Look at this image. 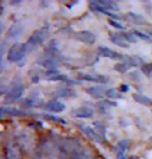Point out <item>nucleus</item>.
<instances>
[{
    "mask_svg": "<svg viewBox=\"0 0 152 159\" xmlns=\"http://www.w3.org/2000/svg\"><path fill=\"white\" fill-rule=\"evenodd\" d=\"M60 157L63 159H71L82 152L81 144L78 139H67L60 142L58 146Z\"/></svg>",
    "mask_w": 152,
    "mask_h": 159,
    "instance_id": "1",
    "label": "nucleus"
},
{
    "mask_svg": "<svg viewBox=\"0 0 152 159\" xmlns=\"http://www.w3.org/2000/svg\"><path fill=\"white\" fill-rule=\"evenodd\" d=\"M30 51L31 48L27 43H16L8 49L6 59L12 63H18L22 61Z\"/></svg>",
    "mask_w": 152,
    "mask_h": 159,
    "instance_id": "2",
    "label": "nucleus"
},
{
    "mask_svg": "<svg viewBox=\"0 0 152 159\" xmlns=\"http://www.w3.org/2000/svg\"><path fill=\"white\" fill-rule=\"evenodd\" d=\"M24 93V86L20 82H15L6 89V92L4 94V100L5 102L12 103L20 99L22 95Z\"/></svg>",
    "mask_w": 152,
    "mask_h": 159,
    "instance_id": "3",
    "label": "nucleus"
},
{
    "mask_svg": "<svg viewBox=\"0 0 152 159\" xmlns=\"http://www.w3.org/2000/svg\"><path fill=\"white\" fill-rule=\"evenodd\" d=\"M47 37H48V28L43 27L40 29L33 31V33L28 37L27 43L29 44L31 49H33V48L42 44L46 40Z\"/></svg>",
    "mask_w": 152,
    "mask_h": 159,
    "instance_id": "4",
    "label": "nucleus"
},
{
    "mask_svg": "<svg viewBox=\"0 0 152 159\" xmlns=\"http://www.w3.org/2000/svg\"><path fill=\"white\" fill-rule=\"evenodd\" d=\"M37 63L39 65H42L43 67L47 68L48 70H50V69H56V67L58 66V58L45 54V55L42 56L37 60Z\"/></svg>",
    "mask_w": 152,
    "mask_h": 159,
    "instance_id": "5",
    "label": "nucleus"
},
{
    "mask_svg": "<svg viewBox=\"0 0 152 159\" xmlns=\"http://www.w3.org/2000/svg\"><path fill=\"white\" fill-rule=\"evenodd\" d=\"M25 115H26V113L23 110L18 109V107H0V119L4 118V117H22Z\"/></svg>",
    "mask_w": 152,
    "mask_h": 159,
    "instance_id": "6",
    "label": "nucleus"
},
{
    "mask_svg": "<svg viewBox=\"0 0 152 159\" xmlns=\"http://www.w3.org/2000/svg\"><path fill=\"white\" fill-rule=\"evenodd\" d=\"M75 39L83 43L93 44L96 40V36L94 35L92 32H90V31L83 30V31H79V32L75 33Z\"/></svg>",
    "mask_w": 152,
    "mask_h": 159,
    "instance_id": "7",
    "label": "nucleus"
},
{
    "mask_svg": "<svg viewBox=\"0 0 152 159\" xmlns=\"http://www.w3.org/2000/svg\"><path fill=\"white\" fill-rule=\"evenodd\" d=\"M45 79L48 81L52 82H69V80L67 79L65 75L61 74L60 71H58L57 69H50L45 72Z\"/></svg>",
    "mask_w": 152,
    "mask_h": 159,
    "instance_id": "8",
    "label": "nucleus"
},
{
    "mask_svg": "<svg viewBox=\"0 0 152 159\" xmlns=\"http://www.w3.org/2000/svg\"><path fill=\"white\" fill-rule=\"evenodd\" d=\"M97 53H99V55L101 57L110 58L113 60H119V59L124 58V56L121 55L120 53L115 52V51H113V50H110L109 48H107V47H99V49H97Z\"/></svg>",
    "mask_w": 152,
    "mask_h": 159,
    "instance_id": "9",
    "label": "nucleus"
},
{
    "mask_svg": "<svg viewBox=\"0 0 152 159\" xmlns=\"http://www.w3.org/2000/svg\"><path fill=\"white\" fill-rule=\"evenodd\" d=\"M24 30V27L20 22H15L14 24L11 25V27L8 28V30L6 31V36L9 39H17L22 34Z\"/></svg>",
    "mask_w": 152,
    "mask_h": 159,
    "instance_id": "10",
    "label": "nucleus"
},
{
    "mask_svg": "<svg viewBox=\"0 0 152 159\" xmlns=\"http://www.w3.org/2000/svg\"><path fill=\"white\" fill-rule=\"evenodd\" d=\"M45 109L51 113L58 114V113H62L63 111L65 110V104L57 99H53V100L48 101V102L45 104Z\"/></svg>",
    "mask_w": 152,
    "mask_h": 159,
    "instance_id": "11",
    "label": "nucleus"
},
{
    "mask_svg": "<svg viewBox=\"0 0 152 159\" xmlns=\"http://www.w3.org/2000/svg\"><path fill=\"white\" fill-rule=\"evenodd\" d=\"M21 152L17 146L12 143H8L5 147V159H20Z\"/></svg>",
    "mask_w": 152,
    "mask_h": 159,
    "instance_id": "12",
    "label": "nucleus"
},
{
    "mask_svg": "<svg viewBox=\"0 0 152 159\" xmlns=\"http://www.w3.org/2000/svg\"><path fill=\"white\" fill-rule=\"evenodd\" d=\"M75 117L77 118H82V119H88V118H91L93 116V111L90 109V107H78L77 110H75L72 112Z\"/></svg>",
    "mask_w": 152,
    "mask_h": 159,
    "instance_id": "13",
    "label": "nucleus"
},
{
    "mask_svg": "<svg viewBox=\"0 0 152 159\" xmlns=\"http://www.w3.org/2000/svg\"><path fill=\"white\" fill-rule=\"evenodd\" d=\"M86 92L91 97L97 98V99H100V98L103 99L104 96L106 95V91H104L101 87H99V86H92V87L87 88Z\"/></svg>",
    "mask_w": 152,
    "mask_h": 159,
    "instance_id": "14",
    "label": "nucleus"
},
{
    "mask_svg": "<svg viewBox=\"0 0 152 159\" xmlns=\"http://www.w3.org/2000/svg\"><path fill=\"white\" fill-rule=\"evenodd\" d=\"M83 131H84L85 134H86L90 139H92L93 142L99 143V144H101V142H103V139H101V136L95 131V130H93L92 128H91V127H88V126L83 127Z\"/></svg>",
    "mask_w": 152,
    "mask_h": 159,
    "instance_id": "15",
    "label": "nucleus"
},
{
    "mask_svg": "<svg viewBox=\"0 0 152 159\" xmlns=\"http://www.w3.org/2000/svg\"><path fill=\"white\" fill-rule=\"evenodd\" d=\"M45 54L52 56V57H56L57 58V55L59 54V47H58V43H56V40L50 41L49 44L45 49Z\"/></svg>",
    "mask_w": 152,
    "mask_h": 159,
    "instance_id": "16",
    "label": "nucleus"
},
{
    "mask_svg": "<svg viewBox=\"0 0 152 159\" xmlns=\"http://www.w3.org/2000/svg\"><path fill=\"white\" fill-rule=\"evenodd\" d=\"M123 59L125 60L124 62L127 63L131 67H137V66L144 65V61L138 56H127V57H124Z\"/></svg>",
    "mask_w": 152,
    "mask_h": 159,
    "instance_id": "17",
    "label": "nucleus"
},
{
    "mask_svg": "<svg viewBox=\"0 0 152 159\" xmlns=\"http://www.w3.org/2000/svg\"><path fill=\"white\" fill-rule=\"evenodd\" d=\"M110 39L112 40V43L114 44H116V46L118 47H121V48H127L128 44L126 43V40L123 39V36L121 35H118V34H111L110 35Z\"/></svg>",
    "mask_w": 152,
    "mask_h": 159,
    "instance_id": "18",
    "label": "nucleus"
},
{
    "mask_svg": "<svg viewBox=\"0 0 152 159\" xmlns=\"http://www.w3.org/2000/svg\"><path fill=\"white\" fill-rule=\"evenodd\" d=\"M74 95V91L71 90L68 88H62V89H58L54 92V96L57 98H68Z\"/></svg>",
    "mask_w": 152,
    "mask_h": 159,
    "instance_id": "19",
    "label": "nucleus"
},
{
    "mask_svg": "<svg viewBox=\"0 0 152 159\" xmlns=\"http://www.w3.org/2000/svg\"><path fill=\"white\" fill-rule=\"evenodd\" d=\"M97 2H99L107 11H118L119 9V6L114 1H111V0H99V1H97Z\"/></svg>",
    "mask_w": 152,
    "mask_h": 159,
    "instance_id": "20",
    "label": "nucleus"
},
{
    "mask_svg": "<svg viewBox=\"0 0 152 159\" xmlns=\"http://www.w3.org/2000/svg\"><path fill=\"white\" fill-rule=\"evenodd\" d=\"M79 79L83 80V81H89V82H104V78L99 77V75H89V74H80L79 75Z\"/></svg>",
    "mask_w": 152,
    "mask_h": 159,
    "instance_id": "21",
    "label": "nucleus"
},
{
    "mask_svg": "<svg viewBox=\"0 0 152 159\" xmlns=\"http://www.w3.org/2000/svg\"><path fill=\"white\" fill-rule=\"evenodd\" d=\"M37 101H39V97L32 94V95H29L27 98H25V99L22 101V104H24L26 107H32L37 103Z\"/></svg>",
    "mask_w": 152,
    "mask_h": 159,
    "instance_id": "22",
    "label": "nucleus"
},
{
    "mask_svg": "<svg viewBox=\"0 0 152 159\" xmlns=\"http://www.w3.org/2000/svg\"><path fill=\"white\" fill-rule=\"evenodd\" d=\"M132 97H134V99L137 101V102L141 103V104H144V106H150L152 103L151 99H149L147 96H145V95H142V94H138L136 93L132 95Z\"/></svg>",
    "mask_w": 152,
    "mask_h": 159,
    "instance_id": "23",
    "label": "nucleus"
},
{
    "mask_svg": "<svg viewBox=\"0 0 152 159\" xmlns=\"http://www.w3.org/2000/svg\"><path fill=\"white\" fill-rule=\"evenodd\" d=\"M126 18H127V20L134 22L136 24H140V23H143L144 22V18L142 17V16L134 14V12H128V14L126 15Z\"/></svg>",
    "mask_w": 152,
    "mask_h": 159,
    "instance_id": "24",
    "label": "nucleus"
},
{
    "mask_svg": "<svg viewBox=\"0 0 152 159\" xmlns=\"http://www.w3.org/2000/svg\"><path fill=\"white\" fill-rule=\"evenodd\" d=\"M96 106L101 112H106L107 110L110 109L111 106H116V103L111 102V101H108V100H101V101H99V102H97Z\"/></svg>",
    "mask_w": 152,
    "mask_h": 159,
    "instance_id": "25",
    "label": "nucleus"
},
{
    "mask_svg": "<svg viewBox=\"0 0 152 159\" xmlns=\"http://www.w3.org/2000/svg\"><path fill=\"white\" fill-rule=\"evenodd\" d=\"M131 68V66H129L127 63L125 62H122V63H118V64L115 65V70L119 71V72H126L128 70V69Z\"/></svg>",
    "mask_w": 152,
    "mask_h": 159,
    "instance_id": "26",
    "label": "nucleus"
},
{
    "mask_svg": "<svg viewBox=\"0 0 152 159\" xmlns=\"http://www.w3.org/2000/svg\"><path fill=\"white\" fill-rule=\"evenodd\" d=\"M44 118L46 120H49V121H53V122H57V123H62V124H65V121L59 118V117H56V116H53V115H44Z\"/></svg>",
    "mask_w": 152,
    "mask_h": 159,
    "instance_id": "27",
    "label": "nucleus"
},
{
    "mask_svg": "<svg viewBox=\"0 0 152 159\" xmlns=\"http://www.w3.org/2000/svg\"><path fill=\"white\" fill-rule=\"evenodd\" d=\"M106 96L114 99V98L120 97V95H119V92L117 91V90H115V89H109V90L106 91Z\"/></svg>",
    "mask_w": 152,
    "mask_h": 159,
    "instance_id": "28",
    "label": "nucleus"
},
{
    "mask_svg": "<svg viewBox=\"0 0 152 159\" xmlns=\"http://www.w3.org/2000/svg\"><path fill=\"white\" fill-rule=\"evenodd\" d=\"M123 39H124L126 41H128V43H137V41H138V39L136 37V35L134 33H127V32H126V33L123 34Z\"/></svg>",
    "mask_w": 152,
    "mask_h": 159,
    "instance_id": "29",
    "label": "nucleus"
},
{
    "mask_svg": "<svg viewBox=\"0 0 152 159\" xmlns=\"http://www.w3.org/2000/svg\"><path fill=\"white\" fill-rule=\"evenodd\" d=\"M142 71L145 74L147 77L152 78V64H144L142 66Z\"/></svg>",
    "mask_w": 152,
    "mask_h": 159,
    "instance_id": "30",
    "label": "nucleus"
},
{
    "mask_svg": "<svg viewBox=\"0 0 152 159\" xmlns=\"http://www.w3.org/2000/svg\"><path fill=\"white\" fill-rule=\"evenodd\" d=\"M71 159H91V157H90V155L88 154V153H86V152H84V151H82L81 153H79L78 155H76V156H74Z\"/></svg>",
    "mask_w": 152,
    "mask_h": 159,
    "instance_id": "31",
    "label": "nucleus"
},
{
    "mask_svg": "<svg viewBox=\"0 0 152 159\" xmlns=\"http://www.w3.org/2000/svg\"><path fill=\"white\" fill-rule=\"evenodd\" d=\"M135 34L136 36H138V37H140V39H142L143 40H150V37L148 36V35H146V34H144V33H142V32H140V31H138V30H135L134 32H132Z\"/></svg>",
    "mask_w": 152,
    "mask_h": 159,
    "instance_id": "32",
    "label": "nucleus"
},
{
    "mask_svg": "<svg viewBox=\"0 0 152 159\" xmlns=\"http://www.w3.org/2000/svg\"><path fill=\"white\" fill-rule=\"evenodd\" d=\"M118 146H119V148H120V151L124 152L126 149H127V147H128V142L125 141V139H122V141L119 142Z\"/></svg>",
    "mask_w": 152,
    "mask_h": 159,
    "instance_id": "33",
    "label": "nucleus"
},
{
    "mask_svg": "<svg viewBox=\"0 0 152 159\" xmlns=\"http://www.w3.org/2000/svg\"><path fill=\"white\" fill-rule=\"evenodd\" d=\"M95 127L101 132V134H103V136L104 138V136H106V127H104V125H101L100 123H97V122H95Z\"/></svg>",
    "mask_w": 152,
    "mask_h": 159,
    "instance_id": "34",
    "label": "nucleus"
},
{
    "mask_svg": "<svg viewBox=\"0 0 152 159\" xmlns=\"http://www.w3.org/2000/svg\"><path fill=\"white\" fill-rule=\"evenodd\" d=\"M109 23L112 25L113 27H115V28H118V29H124V26H122L121 24L118 23V22H116V21H114V20H109Z\"/></svg>",
    "mask_w": 152,
    "mask_h": 159,
    "instance_id": "35",
    "label": "nucleus"
},
{
    "mask_svg": "<svg viewBox=\"0 0 152 159\" xmlns=\"http://www.w3.org/2000/svg\"><path fill=\"white\" fill-rule=\"evenodd\" d=\"M5 63H4V58H3V54H0V74L4 70Z\"/></svg>",
    "mask_w": 152,
    "mask_h": 159,
    "instance_id": "36",
    "label": "nucleus"
},
{
    "mask_svg": "<svg viewBox=\"0 0 152 159\" xmlns=\"http://www.w3.org/2000/svg\"><path fill=\"white\" fill-rule=\"evenodd\" d=\"M117 159H126L125 155H124V152L119 151L118 154H117Z\"/></svg>",
    "mask_w": 152,
    "mask_h": 159,
    "instance_id": "37",
    "label": "nucleus"
},
{
    "mask_svg": "<svg viewBox=\"0 0 152 159\" xmlns=\"http://www.w3.org/2000/svg\"><path fill=\"white\" fill-rule=\"evenodd\" d=\"M128 89H129L128 86H126V85H122L121 87L119 88V91H120V92H126V91L128 90Z\"/></svg>",
    "mask_w": 152,
    "mask_h": 159,
    "instance_id": "38",
    "label": "nucleus"
},
{
    "mask_svg": "<svg viewBox=\"0 0 152 159\" xmlns=\"http://www.w3.org/2000/svg\"><path fill=\"white\" fill-rule=\"evenodd\" d=\"M6 92V89L3 85H0V96H2V95H4Z\"/></svg>",
    "mask_w": 152,
    "mask_h": 159,
    "instance_id": "39",
    "label": "nucleus"
},
{
    "mask_svg": "<svg viewBox=\"0 0 152 159\" xmlns=\"http://www.w3.org/2000/svg\"><path fill=\"white\" fill-rule=\"evenodd\" d=\"M3 11H4V7H3V5L1 4V3H0V17L2 16Z\"/></svg>",
    "mask_w": 152,
    "mask_h": 159,
    "instance_id": "40",
    "label": "nucleus"
},
{
    "mask_svg": "<svg viewBox=\"0 0 152 159\" xmlns=\"http://www.w3.org/2000/svg\"><path fill=\"white\" fill-rule=\"evenodd\" d=\"M3 30H4V27H3L2 23H0V33H2V32H3Z\"/></svg>",
    "mask_w": 152,
    "mask_h": 159,
    "instance_id": "41",
    "label": "nucleus"
},
{
    "mask_svg": "<svg viewBox=\"0 0 152 159\" xmlns=\"http://www.w3.org/2000/svg\"><path fill=\"white\" fill-rule=\"evenodd\" d=\"M0 54H3V46L0 43Z\"/></svg>",
    "mask_w": 152,
    "mask_h": 159,
    "instance_id": "42",
    "label": "nucleus"
},
{
    "mask_svg": "<svg viewBox=\"0 0 152 159\" xmlns=\"http://www.w3.org/2000/svg\"><path fill=\"white\" fill-rule=\"evenodd\" d=\"M131 159H138V158H137V157H136V156H132V157H131Z\"/></svg>",
    "mask_w": 152,
    "mask_h": 159,
    "instance_id": "43",
    "label": "nucleus"
}]
</instances>
